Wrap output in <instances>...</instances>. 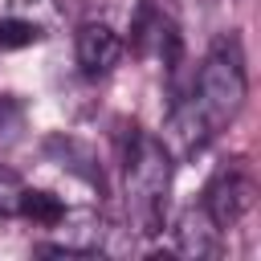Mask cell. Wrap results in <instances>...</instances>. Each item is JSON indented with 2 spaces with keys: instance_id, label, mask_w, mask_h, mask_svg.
<instances>
[{
  "instance_id": "obj_5",
  "label": "cell",
  "mask_w": 261,
  "mask_h": 261,
  "mask_svg": "<svg viewBox=\"0 0 261 261\" xmlns=\"http://www.w3.org/2000/svg\"><path fill=\"white\" fill-rule=\"evenodd\" d=\"M77 65H82V73H90V77H102V73H110L118 61H122V37L106 24V20H86L82 29H77Z\"/></svg>"
},
{
  "instance_id": "obj_1",
  "label": "cell",
  "mask_w": 261,
  "mask_h": 261,
  "mask_svg": "<svg viewBox=\"0 0 261 261\" xmlns=\"http://www.w3.org/2000/svg\"><path fill=\"white\" fill-rule=\"evenodd\" d=\"M171 171L175 155L155 139L130 126V151H126V204L130 220L139 224L143 237H155L163 228L167 212V192H171Z\"/></svg>"
},
{
  "instance_id": "obj_10",
  "label": "cell",
  "mask_w": 261,
  "mask_h": 261,
  "mask_svg": "<svg viewBox=\"0 0 261 261\" xmlns=\"http://www.w3.org/2000/svg\"><path fill=\"white\" fill-rule=\"evenodd\" d=\"M20 192H24V179L0 163V216H16L20 212Z\"/></svg>"
},
{
  "instance_id": "obj_9",
  "label": "cell",
  "mask_w": 261,
  "mask_h": 261,
  "mask_svg": "<svg viewBox=\"0 0 261 261\" xmlns=\"http://www.w3.org/2000/svg\"><path fill=\"white\" fill-rule=\"evenodd\" d=\"M45 41V29L24 16H0V49H29Z\"/></svg>"
},
{
  "instance_id": "obj_6",
  "label": "cell",
  "mask_w": 261,
  "mask_h": 261,
  "mask_svg": "<svg viewBox=\"0 0 261 261\" xmlns=\"http://www.w3.org/2000/svg\"><path fill=\"white\" fill-rule=\"evenodd\" d=\"M212 135H216V130L208 126V118H204V114H200V106L188 98V102H175V106H171V114H167V122H163V135H159V143H163L171 155L188 159V155L204 151V143H208Z\"/></svg>"
},
{
  "instance_id": "obj_4",
  "label": "cell",
  "mask_w": 261,
  "mask_h": 261,
  "mask_svg": "<svg viewBox=\"0 0 261 261\" xmlns=\"http://www.w3.org/2000/svg\"><path fill=\"white\" fill-rule=\"evenodd\" d=\"M130 45H135L139 57H151V53H155L167 69H175V61H179V33H175V24H171L155 4H147V0L135 8Z\"/></svg>"
},
{
  "instance_id": "obj_7",
  "label": "cell",
  "mask_w": 261,
  "mask_h": 261,
  "mask_svg": "<svg viewBox=\"0 0 261 261\" xmlns=\"http://www.w3.org/2000/svg\"><path fill=\"white\" fill-rule=\"evenodd\" d=\"M175 253L184 257H216L220 253V224L208 216V208H184L179 212V224H175Z\"/></svg>"
},
{
  "instance_id": "obj_8",
  "label": "cell",
  "mask_w": 261,
  "mask_h": 261,
  "mask_svg": "<svg viewBox=\"0 0 261 261\" xmlns=\"http://www.w3.org/2000/svg\"><path fill=\"white\" fill-rule=\"evenodd\" d=\"M16 216H24V220H33V224H41V228H57V224L69 216V208H65L61 196H53V192H45V188H24Z\"/></svg>"
},
{
  "instance_id": "obj_2",
  "label": "cell",
  "mask_w": 261,
  "mask_h": 261,
  "mask_svg": "<svg viewBox=\"0 0 261 261\" xmlns=\"http://www.w3.org/2000/svg\"><path fill=\"white\" fill-rule=\"evenodd\" d=\"M245 94H249V82H245L241 45H237V41H220V45L204 57V65H200L192 102L200 106V114L208 118V126L220 130L224 122L237 118V110L245 106Z\"/></svg>"
},
{
  "instance_id": "obj_3",
  "label": "cell",
  "mask_w": 261,
  "mask_h": 261,
  "mask_svg": "<svg viewBox=\"0 0 261 261\" xmlns=\"http://www.w3.org/2000/svg\"><path fill=\"white\" fill-rule=\"evenodd\" d=\"M253 200H257V184H253V175H249L241 163L220 167V171L212 175L208 192H204V208H208V216H212L220 228L241 224V220L249 216Z\"/></svg>"
}]
</instances>
